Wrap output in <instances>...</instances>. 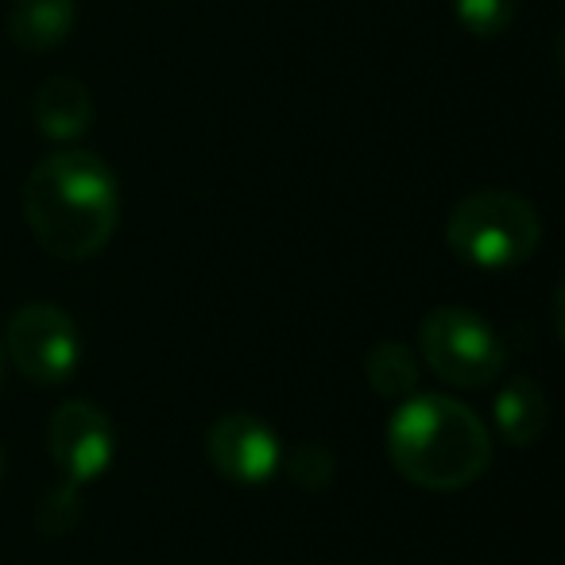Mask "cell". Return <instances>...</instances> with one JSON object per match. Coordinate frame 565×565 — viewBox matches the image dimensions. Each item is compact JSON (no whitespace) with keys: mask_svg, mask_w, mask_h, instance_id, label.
Here are the masks:
<instances>
[{"mask_svg":"<svg viewBox=\"0 0 565 565\" xmlns=\"http://www.w3.org/2000/svg\"><path fill=\"white\" fill-rule=\"evenodd\" d=\"M32 236L58 259H89L120 225V186L102 156L66 148L40 159L24 182Z\"/></svg>","mask_w":565,"mask_h":565,"instance_id":"6da1fadb","label":"cell"},{"mask_svg":"<svg viewBox=\"0 0 565 565\" xmlns=\"http://www.w3.org/2000/svg\"><path fill=\"white\" fill-rule=\"evenodd\" d=\"M387 457L411 484L457 492L477 484L492 465L484 418L454 395H407L387 423Z\"/></svg>","mask_w":565,"mask_h":565,"instance_id":"7a4b0ae2","label":"cell"},{"mask_svg":"<svg viewBox=\"0 0 565 565\" xmlns=\"http://www.w3.org/2000/svg\"><path fill=\"white\" fill-rule=\"evenodd\" d=\"M446 244L457 259L484 271H508L539 252L542 217L515 190H472L446 221Z\"/></svg>","mask_w":565,"mask_h":565,"instance_id":"3957f363","label":"cell"},{"mask_svg":"<svg viewBox=\"0 0 565 565\" xmlns=\"http://www.w3.org/2000/svg\"><path fill=\"white\" fill-rule=\"evenodd\" d=\"M418 353L454 387H488L508 364L500 333L465 307H438L418 322Z\"/></svg>","mask_w":565,"mask_h":565,"instance_id":"277c9868","label":"cell"},{"mask_svg":"<svg viewBox=\"0 0 565 565\" xmlns=\"http://www.w3.org/2000/svg\"><path fill=\"white\" fill-rule=\"evenodd\" d=\"M4 353L20 369V376L40 387H58L78 372L82 338L74 318L51 302H28L9 318Z\"/></svg>","mask_w":565,"mask_h":565,"instance_id":"5b68a950","label":"cell"},{"mask_svg":"<svg viewBox=\"0 0 565 565\" xmlns=\"http://www.w3.org/2000/svg\"><path fill=\"white\" fill-rule=\"evenodd\" d=\"M47 454L71 484L105 477L117 454V430L109 415L89 399H66L47 423Z\"/></svg>","mask_w":565,"mask_h":565,"instance_id":"8992f818","label":"cell"},{"mask_svg":"<svg viewBox=\"0 0 565 565\" xmlns=\"http://www.w3.org/2000/svg\"><path fill=\"white\" fill-rule=\"evenodd\" d=\"M205 457L233 484H267L282 465V446L264 418L248 411L221 415L205 434Z\"/></svg>","mask_w":565,"mask_h":565,"instance_id":"52a82bcc","label":"cell"},{"mask_svg":"<svg viewBox=\"0 0 565 565\" xmlns=\"http://www.w3.org/2000/svg\"><path fill=\"white\" fill-rule=\"evenodd\" d=\"M32 117H35V128H40L47 140L74 143L94 125V97H89V89L82 86L78 78L58 74V78H47L40 86Z\"/></svg>","mask_w":565,"mask_h":565,"instance_id":"ba28073f","label":"cell"},{"mask_svg":"<svg viewBox=\"0 0 565 565\" xmlns=\"http://www.w3.org/2000/svg\"><path fill=\"white\" fill-rule=\"evenodd\" d=\"M495 430L508 446L515 449H526L546 434V423H550V403H546V392H542L539 380L531 376H515L511 384L500 387L495 395Z\"/></svg>","mask_w":565,"mask_h":565,"instance_id":"9c48e42d","label":"cell"},{"mask_svg":"<svg viewBox=\"0 0 565 565\" xmlns=\"http://www.w3.org/2000/svg\"><path fill=\"white\" fill-rule=\"evenodd\" d=\"M74 20H78L74 0H17L4 28L20 51L40 55V51H55L74 32Z\"/></svg>","mask_w":565,"mask_h":565,"instance_id":"30bf717a","label":"cell"},{"mask_svg":"<svg viewBox=\"0 0 565 565\" xmlns=\"http://www.w3.org/2000/svg\"><path fill=\"white\" fill-rule=\"evenodd\" d=\"M364 376L369 387L384 399H407L418 392V361L411 353V345L403 341H380L364 356Z\"/></svg>","mask_w":565,"mask_h":565,"instance_id":"8fae6325","label":"cell"},{"mask_svg":"<svg viewBox=\"0 0 565 565\" xmlns=\"http://www.w3.org/2000/svg\"><path fill=\"white\" fill-rule=\"evenodd\" d=\"M279 469H287V480L299 484L302 492H322V488H330L333 472H338V461H333L330 446H322V441H295V446L282 454Z\"/></svg>","mask_w":565,"mask_h":565,"instance_id":"7c38bea8","label":"cell"},{"mask_svg":"<svg viewBox=\"0 0 565 565\" xmlns=\"http://www.w3.org/2000/svg\"><path fill=\"white\" fill-rule=\"evenodd\" d=\"M457 24L477 40H495L515 24L519 0H454Z\"/></svg>","mask_w":565,"mask_h":565,"instance_id":"4fadbf2b","label":"cell"},{"mask_svg":"<svg viewBox=\"0 0 565 565\" xmlns=\"http://www.w3.org/2000/svg\"><path fill=\"white\" fill-rule=\"evenodd\" d=\"M35 523H40V531L51 534V539H63V534L78 523V484L66 480V484L51 488V492L43 495L40 511H35Z\"/></svg>","mask_w":565,"mask_h":565,"instance_id":"5bb4252c","label":"cell"},{"mask_svg":"<svg viewBox=\"0 0 565 565\" xmlns=\"http://www.w3.org/2000/svg\"><path fill=\"white\" fill-rule=\"evenodd\" d=\"M0 372H4V333H0Z\"/></svg>","mask_w":565,"mask_h":565,"instance_id":"9a60e30c","label":"cell"},{"mask_svg":"<svg viewBox=\"0 0 565 565\" xmlns=\"http://www.w3.org/2000/svg\"><path fill=\"white\" fill-rule=\"evenodd\" d=\"M0 477H4V449H0Z\"/></svg>","mask_w":565,"mask_h":565,"instance_id":"2e32d148","label":"cell"}]
</instances>
